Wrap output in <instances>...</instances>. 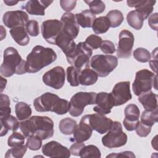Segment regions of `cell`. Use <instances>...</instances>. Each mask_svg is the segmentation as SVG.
I'll return each instance as SVG.
<instances>
[{"instance_id":"obj_14","label":"cell","mask_w":158,"mask_h":158,"mask_svg":"<svg viewBox=\"0 0 158 158\" xmlns=\"http://www.w3.org/2000/svg\"><path fill=\"white\" fill-rule=\"evenodd\" d=\"M88 122L93 130L96 131L100 134L107 133L112 127L113 121L105 115L98 113L86 115Z\"/></svg>"},{"instance_id":"obj_25","label":"cell","mask_w":158,"mask_h":158,"mask_svg":"<svg viewBox=\"0 0 158 158\" xmlns=\"http://www.w3.org/2000/svg\"><path fill=\"white\" fill-rule=\"evenodd\" d=\"M10 34L14 40L20 46H27L30 42V38L24 27H17L10 29Z\"/></svg>"},{"instance_id":"obj_12","label":"cell","mask_w":158,"mask_h":158,"mask_svg":"<svg viewBox=\"0 0 158 158\" xmlns=\"http://www.w3.org/2000/svg\"><path fill=\"white\" fill-rule=\"evenodd\" d=\"M135 38L133 33L123 30L119 33V40L117 49V56L119 58H129L131 56L132 48L134 45Z\"/></svg>"},{"instance_id":"obj_16","label":"cell","mask_w":158,"mask_h":158,"mask_svg":"<svg viewBox=\"0 0 158 158\" xmlns=\"http://www.w3.org/2000/svg\"><path fill=\"white\" fill-rule=\"evenodd\" d=\"M42 152L44 156L49 157H69L71 155L70 149L56 141H49L43 145Z\"/></svg>"},{"instance_id":"obj_26","label":"cell","mask_w":158,"mask_h":158,"mask_svg":"<svg viewBox=\"0 0 158 158\" xmlns=\"http://www.w3.org/2000/svg\"><path fill=\"white\" fill-rule=\"evenodd\" d=\"M75 15L78 24L83 28L92 27L93 23L96 19V15L89 9H86L80 13H77Z\"/></svg>"},{"instance_id":"obj_28","label":"cell","mask_w":158,"mask_h":158,"mask_svg":"<svg viewBox=\"0 0 158 158\" xmlns=\"http://www.w3.org/2000/svg\"><path fill=\"white\" fill-rule=\"evenodd\" d=\"M144 19L136 10L129 12L127 15V21L128 25L135 30L141 29Z\"/></svg>"},{"instance_id":"obj_37","label":"cell","mask_w":158,"mask_h":158,"mask_svg":"<svg viewBox=\"0 0 158 158\" xmlns=\"http://www.w3.org/2000/svg\"><path fill=\"white\" fill-rule=\"evenodd\" d=\"M25 136L20 133L14 131L11 135L9 136L7 139V144L10 148L19 147L24 145Z\"/></svg>"},{"instance_id":"obj_30","label":"cell","mask_w":158,"mask_h":158,"mask_svg":"<svg viewBox=\"0 0 158 158\" xmlns=\"http://www.w3.org/2000/svg\"><path fill=\"white\" fill-rule=\"evenodd\" d=\"M15 114L19 120L28 119L31 115L32 110L30 106L24 102H19L15 107Z\"/></svg>"},{"instance_id":"obj_38","label":"cell","mask_w":158,"mask_h":158,"mask_svg":"<svg viewBox=\"0 0 158 158\" xmlns=\"http://www.w3.org/2000/svg\"><path fill=\"white\" fill-rule=\"evenodd\" d=\"M133 57L140 62H148L151 60V55L148 50L143 48H138L133 51Z\"/></svg>"},{"instance_id":"obj_32","label":"cell","mask_w":158,"mask_h":158,"mask_svg":"<svg viewBox=\"0 0 158 158\" xmlns=\"http://www.w3.org/2000/svg\"><path fill=\"white\" fill-rule=\"evenodd\" d=\"M158 120L157 109L153 110H145L141 115V122L150 127H152Z\"/></svg>"},{"instance_id":"obj_53","label":"cell","mask_w":158,"mask_h":158,"mask_svg":"<svg viewBox=\"0 0 158 158\" xmlns=\"http://www.w3.org/2000/svg\"><path fill=\"white\" fill-rule=\"evenodd\" d=\"M1 92H2V91L5 88L6 83H7L6 79L2 77V76H1Z\"/></svg>"},{"instance_id":"obj_41","label":"cell","mask_w":158,"mask_h":158,"mask_svg":"<svg viewBox=\"0 0 158 158\" xmlns=\"http://www.w3.org/2000/svg\"><path fill=\"white\" fill-rule=\"evenodd\" d=\"M26 145L28 148L32 151L39 150L42 146V139L38 136L31 135L27 137Z\"/></svg>"},{"instance_id":"obj_11","label":"cell","mask_w":158,"mask_h":158,"mask_svg":"<svg viewBox=\"0 0 158 158\" xmlns=\"http://www.w3.org/2000/svg\"><path fill=\"white\" fill-rule=\"evenodd\" d=\"M43 83L56 89L62 88L65 83V73L63 67L56 66L46 72L43 76Z\"/></svg>"},{"instance_id":"obj_2","label":"cell","mask_w":158,"mask_h":158,"mask_svg":"<svg viewBox=\"0 0 158 158\" xmlns=\"http://www.w3.org/2000/svg\"><path fill=\"white\" fill-rule=\"evenodd\" d=\"M56 59L57 54L52 48L36 45L27 57V72L36 73L54 62Z\"/></svg>"},{"instance_id":"obj_1","label":"cell","mask_w":158,"mask_h":158,"mask_svg":"<svg viewBox=\"0 0 158 158\" xmlns=\"http://www.w3.org/2000/svg\"><path fill=\"white\" fill-rule=\"evenodd\" d=\"M20 129L25 137L36 135L44 140L53 136L54 122L48 117L34 115L21 122Z\"/></svg>"},{"instance_id":"obj_6","label":"cell","mask_w":158,"mask_h":158,"mask_svg":"<svg viewBox=\"0 0 158 158\" xmlns=\"http://www.w3.org/2000/svg\"><path fill=\"white\" fill-rule=\"evenodd\" d=\"M157 89V75L148 69H142L136 73L133 83V91L136 96L151 91L152 88Z\"/></svg>"},{"instance_id":"obj_10","label":"cell","mask_w":158,"mask_h":158,"mask_svg":"<svg viewBox=\"0 0 158 158\" xmlns=\"http://www.w3.org/2000/svg\"><path fill=\"white\" fill-rule=\"evenodd\" d=\"M63 29V24L57 19L44 21L41 26L43 38L49 44H56V40Z\"/></svg>"},{"instance_id":"obj_50","label":"cell","mask_w":158,"mask_h":158,"mask_svg":"<svg viewBox=\"0 0 158 158\" xmlns=\"http://www.w3.org/2000/svg\"><path fill=\"white\" fill-rule=\"evenodd\" d=\"M135 157L136 156L131 151H126L119 153H111L106 156V157Z\"/></svg>"},{"instance_id":"obj_24","label":"cell","mask_w":158,"mask_h":158,"mask_svg":"<svg viewBox=\"0 0 158 158\" xmlns=\"http://www.w3.org/2000/svg\"><path fill=\"white\" fill-rule=\"evenodd\" d=\"M0 122L1 125V136L6 135L9 130L15 131L20 127V123L18 121V118L11 115L0 117Z\"/></svg>"},{"instance_id":"obj_31","label":"cell","mask_w":158,"mask_h":158,"mask_svg":"<svg viewBox=\"0 0 158 158\" xmlns=\"http://www.w3.org/2000/svg\"><path fill=\"white\" fill-rule=\"evenodd\" d=\"M77 125V122L74 119L66 117L60 121L59 128L62 134L70 135L73 133Z\"/></svg>"},{"instance_id":"obj_34","label":"cell","mask_w":158,"mask_h":158,"mask_svg":"<svg viewBox=\"0 0 158 158\" xmlns=\"http://www.w3.org/2000/svg\"><path fill=\"white\" fill-rule=\"evenodd\" d=\"M106 17L109 19L111 28H116L120 26L124 19L122 12L117 9L110 10Z\"/></svg>"},{"instance_id":"obj_23","label":"cell","mask_w":158,"mask_h":158,"mask_svg":"<svg viewBox=\"0 0 158 158\" xmlns=\"http://www.w3.org/2000/svg\"><path fill=\"white\" fill-rule=\"evenodd\" d=\"M138 96V101L145 110H153L158 108L157 95L151 91V90L144 93Z\"/></svg>"},{"instance_id":"obj_8","label":"cell","mask_w":158,"mask_h":158,"mask_svg":"<svg viewBox=\"0 0 158 158\" xmlns=\"http://www.w3.org/2000/svg\"><path fill=\"white\" fill-rule=\"evenodd\" d=\"M96 94L97 93L94 92L80 91L75 93L69 102L70 114L73 117L81 115L86 106L96 104Z\"/></svg>"},{"instance_id":"obj_47","label":"cell","mask_w":158,"mask_h":158,"mask_svg":"<svg viewBox=\"0 0 158 158\" xmlns=\"http://www.w3.org/2000/svg\"><path fill=\"white\" fill-rule=\"evenodd\" d=\"M85 146V144L83 142H76L71 145L70 148V152L73 156H79L81 150Z\"/></svg>"},{"instance_id":"obj_4","label":"cell","mask_w":158,"mask_h":158,"mask_svg":"<svg viewBox=\"0 0 158 158\" xmlns=\"http://www.w3.org/2000/svg\"><path fill=\"white\" fill-rule=\"evenodd\" d=\"M33 105L37 112H53L58 115L65 114L69 110V102L57 95L47 92L36 98Z\"/></svg>"},{"instance_id":"obj_19","label":"cell","mask_w":158,"mask_h":158,"mask_svg":"<svg viewBox=\"0 0 158 158\" xmlns=\"http://www.w3.org/2000/svg\"><path fill=\"white\" fill-rule=\"evenodd\" d=\"M60 21L63 24L64 30L72 39L76 38L78 35L80 28L75 15L71 12H65L62 15Z\"/></svg>"},{"instance_id":"obj_9","label":"cell","mask_w":158,"mask_h":158,"mask_svg":"<svg viewBox=\"0 0 158 158\" xmlns=\"http://www.w3.org/2000/svg\"><path fill=\"white\" fill-rule=\"evenodd\" d=\"M127 138V135L122 130V124L115 121L107 133L102 138V143L107 148H115L125 145Z\"/></svg>"},{"instance_id":"obj_5","label":"cell","mask_w":158,"mask_h":158,"mask_svg":"<svg viewBox=\"0 0 158 158\" xmlns=\"http://www.w3.org/2000/svg\"><path fill=\"white\" fill-rule=\"evenodd\" d=\"M93 54L92 49L85 42H80L74 51L66 56L67 62L76 68L82 70L89 67V59Z\"/></svg>"},{"instance_id":"obj_40","label":"cell","mask_w":158,"mask_h":158,"mask_svg":"<svg viewBox=\"0 0 158 158\" xmlns=\"http://www.w3.org/2000/svg\"><path fill=\"white\" fill-rule=\"evenodd\" d=\"M27 150V145H23L19 147H14L7 151L5 154L6 158L15 157V158H22L25 154Z\"/></svg>"},{"instance_id":"obj_49","label":"cell","mask_w":158,"mask_h":158,"mask_svg":"<svg viewBox=\"0 0 158 158\" xmlns=\"http://www.w3.org/2000/svg\"><path fill=\"white\" fill-rule=\"evenodd\" d=\"M139 122V121H131L125 118L124 120H123V123L124 127L126 128L127 130L133 131L135 130Z\"/></svg>"},{"instance_id":"obj_22","label":"cell","mask_w":158,"mask_h":158,"mask_svg":"<svg viewBox=\"0 0 158 158\" xmlns=\"http://www.w3.org/2000/svg\"><path fill=\"white\" fill-rule=\"evenodd\" d=\"M52 1L30 0L24 5L23 8L30 15L43 16L45 14V9L52 4Z\"/></svg>"},{"instance_id":"obj_35","label":"cell","mask_w":158,"mask_h":158,"mask_svg":"<svg viewBox=\"0 0 158 158\" xmlns=\"http://www.w3.org/2000/svg\"><path fill=\"white\" fill-rule=\"evenodd\" d=\"M80 157H97L99 158L101 157V154L99 148L93 144L85 146L80 151Z\"/></svg>"},{"instance_id":"obj_18","label":"cell","mask_w":158,"mask_h":158,"mask_svg":"<svg viewBox=\"0 0 158 158\" xmlns=\"http://www.w3.org/2000/svg\"><path fill=\"white\" fill-rule=\"evenodd\" d=\"M93 129L88 122L86 115L82 117L78 125L73 131V139L77 142H84L90 138Z\"/></svg>"},{"instance_id":"obj_44","label":"cell","mask_w":158,"mask_h":158,"mask_svg":"<svg viewBox=\"0 0 158 158\" xmlns=\"http://www.w3.org/2000/svg\"><path fill=\"white\" fill-rule=\"evenodd\" d=\"M152 127L148 126L139 122L137 127L135 128L136 134L140 137H146L148 136L151 131Z\"/></svg>"},{"instance_id":"obj_3","label":"cell","mask_w":158,"mask_h":158,"mask_svg":"<svg viewBox=\"0 0 158 158\" xmlns=\"http://www.w3.org/2000/svg\"><path fill=\"white\" fill-rule=\"evenodd\" d=\"M0 72L1 76L4 77H12L15 73L22 75L27 72L26 61L22 59L14 48L8 47L4 51Z\"/></svg>"},{"instance_id":"obj_7","label":"cell","mask_w":158,"mask_h":158,"mask_svg":"<svg viewBox=\"0 0 158 158\" xmlns=\"http://www.w3.org/2000/svg\"><path fill=\"white\" fill-rule=\"evenodd\" d=\"M89 64L99 77H105L117 67L118 59L112 55L97 54L91 58Z\"/></svg>"},{"instance_id":"obj_15","label":"cell","mask_w":158,"mask_h":158,"mask_svg":"<svg viewBox=\"0 0 158 158\" xmlns=\"http://www.w3.org/2000/svg\"><path fill=\"white\" fill-rule=\"evenodd\" d=\"M2 21L5 26L10 29L24 27L28 22V15L25 12L20 10L8 11L4 13Z\"/></svg>"},{"instance_id":"obj_51","label":"cell","mask_w":158,"mask_h":158,"mask_svg":"<svg viewBox=\"0 0 158 158\" xmlns=\"http://www.w3.org/2000/svg\"><path fill=\"white\" fill-rule=\"evenodd\" d=\"M10 106V99L7 95L1 94H0V107Z\"/></svg>"},{"instance_id":"obj_29","label":"cell","mask_w":158,"mask_h":158,"mask_svg":"<svg viewBox=\"0 0 158 158\" xmlns=\"http://www.w3.org/2000/svg\"><path fill=\"white\" fill-rule=\"evenodd\" d=\"M110 27V22L106 16H101L96 18L92 25L93 30L96 34L104 33L107 31Z\"/></svg>"},{"instance_id":"obj_27","label":"cell","mask_w":158,"mask_h":158,"mask_svg":"<svg viewBox=\"0 0 158 158\" xmlns=\"http://www.w3.org/2000/svg\"><path fill=\"white\" fill-rule=\"evenodd\" d=\"M98 75L93 70L88 68H85L81 70L79 81L80 85L83 86H90L94 85L98 80Z\"/></svg>"},{"instance_id":"obj_33","label":"cell","mask_w":158,"mask_h":158,"mask_svg":"<svg viewBox=\"0 0 158 158\" xmlns=\"http://www.w3.org/2000/svg\"><path fill=\"white\" fill-rule=\"evenodd\" d=\"M67 81L72 86H77L80 85L79 77L81 70L76 68L75 66L68 67L66 70Z\"/></svg>"},{"instance_id":"obj_17","label":"cell","mask_w":158,"mask_h":158,"mask_svg":"<svg viewBox=\"0 0 158 158\" xmlns=\"http://www.w3.org/2000/svg\"><path fill=\"white\" fill-rule=\"evenodd\" d=\"M96 104L97 106L93 107V111L102 115L110 113L111 109L114 106V100L111 94L106 92H100L97 93Z\"/></svg>"},{"instance_id":"obj_20","label":"cell","mask_w":158,"mask_h":158,"mask_svg":"<svg viewBox=\"0 0 158 158\" xmlns=\"http://www.w3.org/2000/svg\"><path fill=\"white\" fill-rule=\"evenodd\" d=\"M156 1L152 0H128L127 5L131 7H135L136 10L138 12L145 20L152 13L154 9V6Z\"/></svg>"},{"instance_id":"obj_13","label":"cell","mask_w":158,"mask_h":158,"mask_svg":"<svg viewBox=\"0 0 158 158\" xmlns=\"http://www.w3.org/2000/svg\"><path fill=\"white\" fill-rule=\"evenodd\" d=\"M114 106L123 105L132 98L130 92V82L129 81H120L115 84L110 93Z\"/></svg>"},{"instance_id":"obj_39","label":"cell","mask_w":158,"mask_h":158,"mask_svg":"<svg viewBox=\"0 0 158 158\" xmlns=\"http://www.w3.org/2000/svg\"><path fill=\"white\" fill-rule=\"evenodd\" d=\"M85 2L89 6L90 9L89 10L94 14H101L106 9V6L104 2L100 0L85 1Z\"/></svg>"},{"instance_id":"obj_48","label":"cell","mask_w":158,"mask_h":158,"mask_svg":"<svg viewBox=\"0 0 158 158\" xmlns=\"http://www.w3.org/2000/svg\"><path fill=\"white\" fill-rule=\"evenodd\" d=\"M157 16L158 14L155 12L149 15L148 18V24L149 27L154 30H157Z\"/></svg>"},{"instance_id":"obj_45","label":"cell","mask_w":158,"mask_h":158,"mask_svg":"<svg viewBox=\"0 0 158 158\" xmlns=\"http://www.w3.org/2000/svg\"><path fill=\"white\" fill-rule=\"evenodd\" d=\"M99 48L102 52L107 54H113L115 51V47L114 44L109 40L102 41Z\"/></svg>"},{"instance_id":"obj_36","label":"cell","mask_w":158,"mask_h":158,"mask_svg":"<svg viewBox=\"0 0 158 158\" xmlns=\"http://www.w3.org/2000/svg\"><path fill=\"white\" fill-rule=\"evenodd\" d=\"M125 118L131 121H139L140 111L138 107L134 104H130L124 110Z\"/></svg>"},{"instance_id":"obj_21","label":"cell","mask_w":158,"mask_h":158,"mask_svg":"<svg viewBox=\"0 0 158 158\" xmlns=\"http://www.w3.org/2000/svg\"><path fill=\"white\" fill-rule=\"evenodd\" d=\"M59 47L62 52L65 54V56L70 54L75 49L76 44L69 35H68L62 29L56 40V44Z\"/></svg>"},{"instance_id":"obj_46","label":"cell","mask_w":158,"mask_h":158,"mask_svg":"<svg viewBox=\"0 0 158 158\" xmlns=\"http://www.w3.org/2000/svg\"><path fill=\"white\" fill-rule=\"evenodd\" d=\"M77 1L73 0H60V4L62 9L67 12H70L76 6Z\"/></svg>"},{"instance_id":"obj_42","label":"cell","mask_w":158,"mask_h":158,"mask_svg":"<svg viewBox=\"0 0 158 158\" xmlns=\"http://www.w3.org/2000/svg\"><path fill=\"white\" fill-rule=\"evenodd\" d=\"M27 33L31 36H37L40 33L38 22L35 20H31L25 25Z\"/></svg>"},{"instance_id":"obj_54","label":"cell","mask_w":158,"mask_h":158,"mask_svg":"<svg viewBox=\"0 0 158 158\" xmlns=\"http://www.w3.org/2000/svg\"><path fill=\"white\" fill-rule=\"evenodd\" d=\"M4 2L8 6H12L15 4H17L19 1H9V0H4Z\"/></svg>"},{"instance_id":"obj_52","label":"cell","mask_w":158,"mask_h":158,"mask_svg":"<svg viewBox=\"0 0 158 158\" xmlns=\"http://www.w3.org/2000/svg\"><path fill=\"white\" fill-rule=\"evenodd\" d=\"M153 60H149V65L152 70L156 73H157V58H152Z\"/></svg>"},{"instance_id":"obj_43","label":"cell","mask_w":158,"mask_h":158,"mask_svg":"<svg viewBox=\"0 0 158 158\" xmlns=\"http://www.w3.org/2000/svg\"><path fill=\"white\" fill-rule=\"evenodd\" d=\"M85 42L91 49H96L100 47L102 40V38L98 35H91L86 38Z\"/></svg>"}]
</instances>
